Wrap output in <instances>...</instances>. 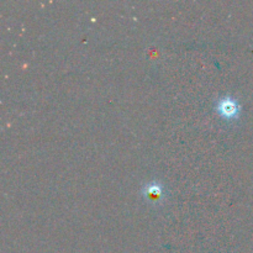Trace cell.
Returning <instances> with one entry per match:
<instances>
[{
	"label": "cell",
	"instance_id": "cell-1",
	"mask_svg": "<svg viewBox=\"0 0 253 253\" xmlns=\"http://www.w3.org/2000/svg\"><path fill=\"white\" fill-rule=\"evenodd\" d=\"M217 110L221 114L224 118H234L237 113V104L236 101L231 100V99L226 98L222 99L219 101V105H217Z\"/></svg>",
	"mask_w": 253,
	"mask_h": 253
}]
</instances>
